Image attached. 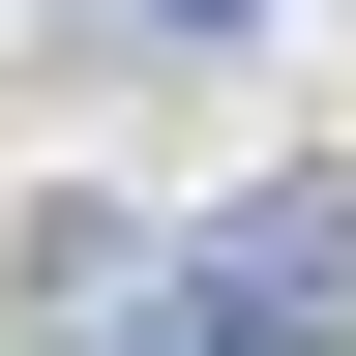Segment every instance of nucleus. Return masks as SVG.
I'll list each match as a JSON object with an SVG mask.
<instances>
[{
    "instance_id": "2",
    "label": "nucleus",
    "mask_w": 356,
    "mask_h": 356,
    "mask_svg": "<svg viewBox=\"0 0 356 356\" xmlns=\"http://www.w3.org/2000/svg\"><path fill=\"white\" fill-rule=\"evenodd\" d=\"M149 30H238V0H149Z\"/></svg>"
},
{
    "instance_id": "1",
    "label": "nucleus",
    "mask_w": 356,
    "mask_h": 356,
    "mask_svg": "<svg viewBox=\"0 0 356 356\" xmlns=\"http://www.w3.org/2000/svg\"><path fill=\"white\" fill-rule=\"evenodd\" d=\"M178 356H356V208H238L178 267Z\"/></svg>"
}]
</instances>
